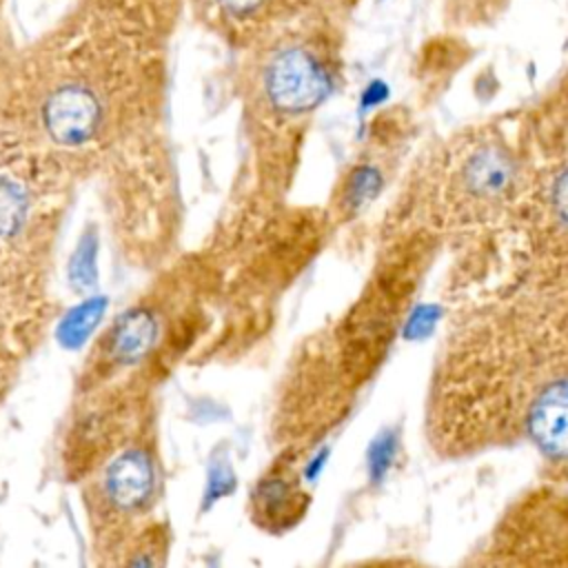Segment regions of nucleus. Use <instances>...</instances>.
<instances>
[{"mask_svg":"<svg viewBox=\"0 0 568 568\" xmlns=\"http://www.w3.org/2000/svg\"><path fill=\"white\" fill-rule=\"evenodd\" d=\"M171 524L160 515L122 548L115 566H164L171 555Z\"/></svg>","mask_w":568,"mask_h":568,"instance_id":"16","label":"nucleus"},{"mask_svg":"<svg viewBox=\"0 0 568 568\" xmlns=\"http://www.w3.org/2000/svg\"><path fill=\"white\" fill-rule=\"evenodd\" d=\"M348 4L322 0L237 51L233 89L248 175L235 200L288 202L315 115L344 73Z\"/></svg>","mask_w":568,"mask_h":568,"instance_id":"3","label":"nucleus"},{"mask_svg":"<svg viewBox=\"0 0 568 568\" xmlns=\"http://www.w3.org/2000/svg\"><path fill=\"white\" fill-rule=\"evenodd\" d=\"M499 291H568V151L535 158L501 224L448 255V304Z\"/></svg>","mask_w":568,"mask_h":568,"instance_id":"7","label":"nucleus"},{"mask_svg":"<svg viewBox=\"0 0 568 568\" xmlns=\"http://www.w3.org/2000/svg\"><path fill=\"white\" fill-rule=\"evenodd\" d=\"M217 322V271L211 253L171 257L155 280L91 342L73 393L109 384L158 390L189 355H202Z\"/></svg>","mask_w":568,"mask_h":568,"instance_id":"5","label":"nucleus"},{"mask_svg":"<svg viewBox=\"0 0 568 568\" xmlns=\"http://www.w3.org/2000/svg\"><path fill=\"white\" fill-rule=\"evenodd\" d=\"M184 0H73L13 47L0 124L93 184L126 264L178 248L182 197L169 138V47Z\"/></svg>","mask_w":568,"mask_h":568,"instance_id":"1","label":"nucleus"},{"mask_svg":"<svg viewBox=\"0 0 568 568\" xmlns=\"http://www.w3.org/2000/svg\"><path fill=\"white\" fill-rule=\"evenodd\" d=\"M75 486L93 561L115 566L122 548L160 517L164 462L158 413L102 457Z\"/></svg>","mask_w":568,"mask_h":568,"instance_id":"9","label":"nucleus"},{"mask_svg":"<svg viewBox=\"0 0 568 568\" xmlns=\"http://www.w3.org/2000/svg\"><path fill=\"white\" fill-rule=\"evenodd\" d=\"M357 399L320 326L291 351L273 397L271 439L277 448L315 453L351 417Z\"/></svg>","mask_w":568,"mask_h":568,"instance_id":"10","label":"nucleus"},{"mask_svg":"<svg viewBox=\"0 0 568 568\" xmlns=\"http://www.w3.org/2000/svg\"><path fill=\"white\" fill-rule=\"evenodd\" d=\"M446 255L426 233H399L373 242V262L355 297L322 324L346 382L362 395L388 362L408 315Z\"/></svg>","mask_w":568,"mask_h":568,"instance_id":"8","label":"nucleus"},{"mask_svg":"<svg viewBox=\"0 0 568 568\" xmlns=\"http://www.w3.org/2000/svg\"><path fill=\"white\" fill-rule=\"evenodd\" d=\"M517 115L535 158L568 151V62L530 104L517 109Z\"/></svg>","mask_w":568,"mask_h":568,"instance_id":"15","label":"nucleus"},{"mask_svg":"<svg viewBox=\"0 0 568 568\" xmlns=\"http://www.w3.org/2000/svg\"><path fill=\"white\" fill-rule=\"evenodd\" d=\"M78 186L60 162L0 124V306L40 339L53 320V264Z\"/></svg>","mask_w":568,"mask_h":568,"instance_id":"6","label":"nucleus"},{"mask_svg":"<svg viewBox=\"0 0 568 568\" xmlns=\"http://www.w3.org/2000/svg\"><path fill=\"white\" fill-rule=\"evenodd\" d=\"M535 155L519 115L501 113L422 142L390 193L373 242L426 233L457 253L495 231L519 195Z\"/></svg>","mask_w":568,"mask_h":568,"instance_id":"4","label":"nucleus"},{"mask_svg":"<svg viewBox=\"0 0 568 568\" xmlns=\"http://www.w3.org/2000/svg\"><path fill=\"white\" fill-rule=\"evenodd\" d=\"M2 7H4V0H0V16H2Z\"/></svg>","mask_w":568,"mask_h":568,"instance_id":"18","label":"nucleus"},{"mask_svg":"<svg viewBox=\"0 0 568 568\" xmlns=\"http://www.w3.org/2000/svg\"><path fill=\"white\" fill-rule=\"evenodd\" d=\"M322 0H206L220 38L237 53Z\"/></svg>","mask_w":568,"mask_h":568,"instance_id":"14","label":"nucleus"},{"mask_svg":"<svg viewBox=\"0 0 568 568\" xmlns=\"http://www.w3.org/2000/svg\"><path fill=\"white\" fill-rule=\"evenodd\" d=\"M36 351L31 339L7 317V313L0 306V362H9L20 366L24 357H29Z\"/></svg>","mask_w":568,"mask_h":568,"instance_id":"17","label":"nucleus"},{"mask_svg":"<svg viewBox=\"0 0 568 568\" xmlns=\"http://www.w3.org/2000/svg\"><path fill=\"white\" fill-rule=\"evenodd\" d=\"M417 138L419 122L406 106H388L368 122L322 204L335 233L351 229L379 200L390 197L419 146Z\"/></svg>","mask_w":568,"mask_h":568,"instance_id":"12","label":"nucleus"},{"mask_svg":"<svg viewBox=\"0 0 568 568\" xmlns=\"http://www.w3.org/2000/svg\"><path fill=\"white\" fill-rule=\"evenodd\" d=\"M462 564L568 568V484L537 477L515 493Z\"/></svg>","mask_w":568,"mask_h":568,"instance_id":"11","label":"nucleus"},{"mask_svg":"<svg viewBox=\"0 0 568 568\" xmlns=\"http://www.w3.org/2000/svg\"><path fill=\"white\" fill-rule=\"evenodd\" d=\"M439 462L526 448L568 484V291H499L448 304L422 408Z\"/></svg>","mask_w":568,"mask_h":568,"instance_id":"2","label":"nucleus"},{"mask_svg":"<svg viewBox=\"0 0 568 568\" xmlns=\"http://www.w3.org/2000/svg\"><path fill=\"white\" fill-rule=\"evenodd\" d=\"M311 457V450L280 446L268 466L255 477L246 513L257 530L284 535L306 517L313 495L304 479V464Z\"/></svg>","mask_w":568,"mask_h":568,"instance_id":"13","label":"nucleus"}]
</instances>
